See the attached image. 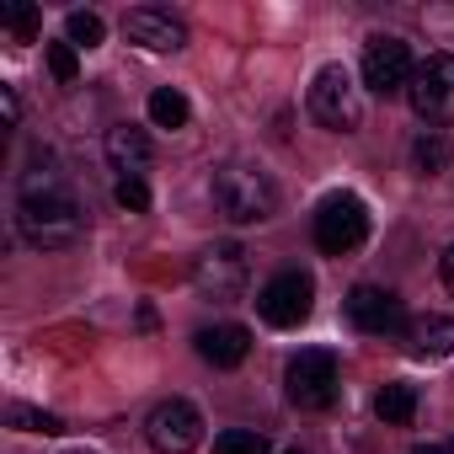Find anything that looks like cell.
Here are the masks:
<instances>
[{"instance_id": "obj_1", "label": "cell", "mask_w": 454, "mask_h": 454, "mask_svg": "<svg viewBox=\"0 0 454 454\" xmlns=\"http://www.w3.org/2000/svg\"><path fill=\"white\" fill-rule=\"evenodd\" d=\"M17 224L22 236L43 252H59V247H75L86 236V208L75 203V192L59 182V171L43 160L22 176V192H17Z\"/></svg>"}, {"instance_id": "obj_2", "label": "cell", "mask_w": 454, "mask_h": 454, "mask_svg": "<svg viewBox=\"0 0 454 454\" xmlns=\"http://www.w3.org/2000/svg\"><path fill=\"white\" fill-rule=\"evenodd\" d=\"M208 192H214V208L231 219V224H262V219L278 214V187H273V176H268L262 166H252V160H224V166L214 171Z\"/></svg>"}, {"instance_id": "obj_3", "label": "cell", "mask_w": 454, "mask_h": 454, "mask_svg": "<svg viewBox=\"0 0 454 454\" xmlns=\"http://www.w3.org/2000/svg\"><path fill=\"white\" fill-rule=\"evenodd\" d=\"M310 118L321 129H332V134H353L364 123V91H358V81L342 65L316 70V81H310Z\"/></svg>"}, {"instance_id": "obj_4", "label": "cell", "mask_w": 454, "mask_h": 454, "mask_svg": "<svg viewBox=\"0 0 454 454\" xmlns=\"http://www.w3.org/2000/svg\"><path fill=\"white\" fill-rule=\"evenodd\" d=\"M192 284L203 300H241L252 284V252L241 241H214L198 262H192Z\"/></svg>"}, {"instance_id": "obj_5", "label": "cell", "mask_w": 454, "mask_h": 454, "mask_svg": "<svg viewBox=\"0 0 454 454\" xmlns=\"http://www.w3.org/2000/svg\"><path fill=\"white\" fill-rule=\"evenodd\" d=\"M406 97L427 129H454V54H427L417 65Z\"/></svg>"}, {"instance_id": "obj_6", "label": "cell", "mask_w": 454, "mask_h": 454, "mask_svg": "<svg viewBox=\"0 0 454 454\" xmlns=\"http://www.w3.org/2000/svg\"><path fill=\"white\" fill-rule=\"evenodd\" d=\"M337 358L326 353V348H305V353H294L289 358V369H284V390H289V401L300 406V411H326L332 401H337Z\"/></svg>"}, {"instance_id": "obj_7", "label": "cell", "mask_w": 454, "mask_h": 454, "mask_svg": "<svg viewBox=\"0 0 454 454\" xmlns=\"http://www.w3.org/2000/svg\"><path fill=\"white\" fill-rule=\"evenodd\" d=\"M364 236H369V208H364V198H353V192H332V198L316 208V247H321L326 257H348V252H358Z\"/></svg>"}, {"instance_id": "obj_8", "label": "cell", "mask_w": 454, "mask_h": 454, "mask_svg": "<svg viewBox=\"0 0 454 454\" xmlns=\"http://www.w3.org/2000/svg\"><path fill=\"white\" fill-rule=\"evenodd\" d=\"M145 438H150L155 454H192V449L203 443V417H198L192 401L171 395V401H160V406L145 417Z\"/></svg>"}, {"instance_id": "obj_9", "label": "cell", "mask_w": 454, "mask_h": 454, "mask_svg": "<svg viewBox=\"0 0 454 454\" xmlns=\"http://www.w3.org/2000/svg\"><path fill=\"white\" fill-rule=\"evenodd\" d=\"M411 75H417V65H411V49H406L401 38L374 33V38L364 43V86H369L374 97H395V91H406Z\"/></svg>"}, {"instance_id": "obj_10", "label": "cell", "mask_w": 454, "mask_h": 454, "mask_svg": "<svg viewBox=\"0 0 454 454\" xmlns=\"http://www.w3.org/2000/svg\"><path fill=\"white\" fill-rule=\"evenodd\" d=\"M310 300H316V284H310V273H300V268H284V273H273V278L262 284V294H257V310H262V321H268V326H300V321L310 316Z\"/></svg>"}, {"instance_id": "obj_11", "label": "cell", "mask_w": 454, "mask_h": 454, "mask_svg": "<svg viewBox=\"0 0 454 454\" xmlns=\"http://www.w3.org/2000/svg\"><path fill=\"white\" fill-rule=\"evenodd\" d=\"M348 321H353L358 332H369V337H390V332L406 326V310H401V300H395L390 289L358 284V289L348 294Z\"/></svg>"}, {"instance_id": "obj_12", "label": "cell", "mask_w": 454, "mask_h": 454, "mask_svg": "<svg viewBox=\"0 0 454 454\" xmlns=\"http://www.w3.org/2000/svg\"><path fill=\"white\" fill-rule=\"evenodd\" d=\"M123 38H129V43H139V49H150V54H171V49H182V43H187V27H182L176 17H166V12L139 6V12H129V17H123Z\"/></svg>"}, {"instance_id": "obj_13", "label": "cell", "mask_w": 454, "mask_h": 454, "mask_svg": "<svg viewBox=\"0 0 454 454\" xmlns=\"http://www.w3.org/2000/svg\"><path fill=\"white\" fill-rule=\"evenodd\" d=\"M107 160H113V171H118V182H123V176H139V182H145L155 150H150L145 129H134V123H113V129H107Z\"/></svg>"}, {"instance_id": "obj_14", "label": "cell", "mask_w": 454, "mask_h": 454, "mask_svg": "<svg viewBox=\"0 0 454 454\" xmlns=\"http://www.w3.org/2000/svg\"><path fill=\"white\" fill-rule=\"evenodd\" d=\"M247 353H252V332L236 326V321H219V326H203L198 332V358L214 364V369H236Z\"/></svg>"}, {"instance_id": "obj_15", "label": "cell", "mask_w": 454, "mask_h": 454, "mask_svg": "<svg viewBox=\"0 0 454 454\" xmlns=\"http://www.w3.org/2000/svg\"><path fill=\"white\" fill-rule=\"evenodd\" d=\"M406 353L411 358H449L454 353V321L449 316H422L406 326Z\"/></svg>"}, {"instance_id": "obj_16", "label": "cell", "mask_w": 454, "mask_h": 454, "mask_svg": "<svg viewBox=\"0 0 454 454\" xmlns=\"http://www.w3.org/2000/svg\"><path fill=\"white\" fill-rule=\"evenodd\" d=\"M187 118H192V107H187V97H182L176 86L150 91V123H155V129H182Z\"/></svg>"}, {"instance_id": "obj_17", "label": "cell", "mask_w": 454, "mask_h": 454, "mask_svg": "<svg viewBox=\"0 0 454 454\" xmlns=\"http://www.w3.org/2000/svg\"><path fill=\"white\" fill-rule=\"evenodd\" d=\"M374 411H380L385 422H395V427H401V422H411V417H417V390L395 380V385H385V390L374 395Z\"/></svg>"}, {"instance_id": "obj_18", "label": "cell", "mask_w": 454, "mask_h": 454, "mask_svg": "<svg viewBox=\"0 0 454 454\" xmlns=\"http://www.w3.org/2000/svg\"><path fill=\"white\" fill-rule=\"evenodd\" d=\"M0 27H6L17 43H33L43 17H38V6H27V0H6V6H0Z\"/></svg>"}, {"instance_id": "obj_19", "label": "cell", "mask_w": 454, "mask_h": 454, "mask_svg": "<svg viewBox=\"0 0 454 454\" xmlns=\"http://www.w3.org/2000/svg\"><path fill=\"white\" fill-rule=\"evenodd\" d=\"M411 160H417V171H422V176H438V171L449 166V145L438 139V129H427V134L411 145Z\"/></svg>"}, {"instance_id": "obj_20", "label": "cell", "mask_w": 454, "mask_h": 454, "mask_svg": "<svg viewBox=\"0 0 454 454\" xmlns=\"http://www.w3.org/2000/svg\"><path fill=\"white\" fill-rule=\"evenodd\" d=\"M214 454H268V438L257 427H231L214 438Z\"/></svg>"}, {"instance_id": "obj_21", "label": "cell", "mask_w": 454, "mask_h": 454, "mask_svg": "<svg viewBox=\"0 0 454 454\" xmlns=\"http://www.w3.org/2000/svg\"><path fill=\"white\" fill-rule=\"evenodd\" d=\"M65 27H70V43H75V49H97V43L107 38V22H102L97 12H70Z\"/></svg>"}, {"instance_id": "obj_22", "label": "cell", "mask_w": 454, "mask_h": 454, "mask_svg": "<svg viewBox=\"0 0 454 454\" xmlns=\"http://www.w3.org/2000/svg\"><path fill=\"white\" fill-rule=\"evenodd\" d=\"M12 427H22V433H65V422L54 411H38V406H12Z\"/></svg>"}, {"instance_id": "obj_23", "label": "cell", "mask_w": 454, "mask_h": 454, "mask_svg": "<svg viewBox=\"0 0 454 454\" xmlns=\"http://www.w3.org/2000/svg\"><path fill=\"white\" fill-rule=\"evenodd\" d=\"M49 70H54V81H59V86H75V75H81L75 43H49Z\"/></svg>"}, {"instance_id": "obj_24", "label": "cell", "mask_w": 454, "mask_h": 454, "mask_svg": "<svg viewBox=\"0 0 454 454\" xmlns=\"http://www.w3.org/2000/svg\"><path fill=\"white\" fill-rule=\"evenodd\" d=\"M113 198H118V208H129V214H145V208H150V187H145L139 176H123V182L113 187Z\"/></svg>"}, {"instance_id": "obj_25", "label": "cell", "mask_w": 454, "mask_h": 454, "mask_svg": "<svg viewBox=\"0 0 454 454\" xmlns=\"http://www.w3.org/2000/svg\"><path fill=\"white\" fill-rule=\"evenodd\" d=\"M0 107H6V123L22 118V97H17V86H0Z\"/></svg>"}, {"instance_id": "obj_26", "label": "cell", "mask_w": 454, "mask_h": 454, "mask_svg": "<svg viewBox=\"0 0 454 454\" xmlns=\"http://www.w3.org/2000/svg\"><path fill=\"white\" fill-rule=\"evenodd\" d=\"M438 273H443V289H449V294H454V247H449V252H443V262H438Z\"/></svg>"}, {"instance_id": "obj_27", "label": "cell", "mask_w": 454, "mask_h": 454, "mask_svg": "<svg viewBox=\"0 0 454 454\" xmlns=\"http://www.w3.org/2000/svg\"><path fill=\"white\" fill-rule=\"evenodd\" d=\"M417 454H438V449H417Z\"/></svg>"}, {"instance_id": "obj_28", "label": "cell", "mask_w": 454, "mask_h": 454, "mask_svg": "<svg viewBox=\"0 0 454 454\" xmlns=\"http://www.w3.org/2000/svg\"><path fill=\"white\" fill-rule=\"evenodd\" d=\"M289 454H305V449H289Z\"/></svg>"}]
</instances>
